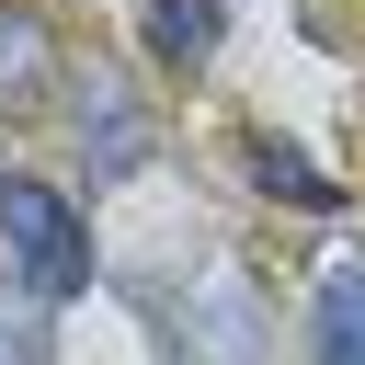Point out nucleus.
I'll use <instances>...</instances> for the list:
<instances>
[{"instance_id":"obj_1","label":"nucleus","mask_w":365,"mask_h":365,"mask_svg":"<svg viewBox=\"0 0 365 365\" xmlns=\"http://www.w3.org/2000/svg\"><path fill=\"white\" fill-rule=\"evenodd\" d=\"M137 308L160 331V365H262V297L240 262H160L137 274Z\"/></svg>"},{"instance_id":"obj_2","label":"nucleus","mask_w":365,"mask_h":365,"mask_svg":"<svg viewBox=\"0 0 365 365\" xmlns=\"http://www.w3.org/2000/svg\"><path fill=\"white\" fill-rule=\"evenodd\" d=\"M0 274L34 297H80L91 285V228L57 182H0Z\"/></svg>"},{"instance_id":"obj_3","label":"nucleus","mask_w":365,"mask_h":365,"mask_svg":"<svg viewBox=\"0 0 365 365\" xmlns=\"http://www.w3.org/2000/svg\"><path fill=\"white\" fill-rule=\"evenodd\" d=\"M148 114H137V91L125 80H80V103H68V160L91 171V182H137L148 171Z\"/></svg>"},{"instance_id":"obj_4","label":"nucleus","mask_w":365,"mask_h":365,"mask_svg":"<svg viewBox=\"0 0 365 365\" xmlns=\"http://www.w3.org/2000/svg\"><path fill=\"white\" fill-rule=\"evenodd\" d=\"M308 354L319 365H365V262H331L308 297Z\"/></svg>"},{"instance_id":"obj_5","label":"nucleus","mask_w":365,"mask_h":365,"mask_svg":"<svg viewBox=\"0 0 365 365\" xmlns=\"http://www.w3.org/2000/svg\"><path fill=\"white\" fill-rule=\"evenodd\" d=\"M46 80H57V46H46V23H34L23 0H0V114H11V103H34Z\"/></svg>"},{"instance_id":"obj_6","label":"nucleus","mask_w":365,"mask_h":365,"mask_svg":"<svg viewBox=\"0 0 365 365\" xmlns=\"http://www.w3.org/2000/svg\"><path fill=\"white\" fill-rule=\"evenodd\" d=\"M251 182H262V194H285V205H308V217H319V205H342V182H319V160H308V148H285V137H251Z\"/></svg>"},{"instance_id":"obj_7","label":"nucleus","mask_w":365,"mask_h":365,"mask_svg":"<svg viewBox=\"0 0 365 365\" xmlns=\"http://www.w3.org/2000/svg\"><path fill=\"white\" fill-rule=\"evenodd\" d=\"M148 46H160L171 68H194V57L217 46V0H148Z\"/></svg>"},{"instance_id":"obj_8","label":"nucleus","mask_w":365,"mask_h":365,"mask_svg":"<svg viewBox=\"0 0 365 365\" xmlns=\"http://www.w3.org/2000/svg\"><path fill=\"white\" fill-rule=\"evenodd\" d=\"M34 308H46L34 285H0V365H46V319Z\"/></svg>"},{"instance_id":"obj_9","label":"nucleus","mask_w":365,"mask_h":365,"mask_svg":"<svg viewBox=\"0 0 365 365\" xmlns=\"http://www.w3.org/2000/svg\"><path fill=\"white\" fill-rule=\"evenodd\" d=\"M0 182H11V171H0Z\"/></svg>"}]
</instances>
